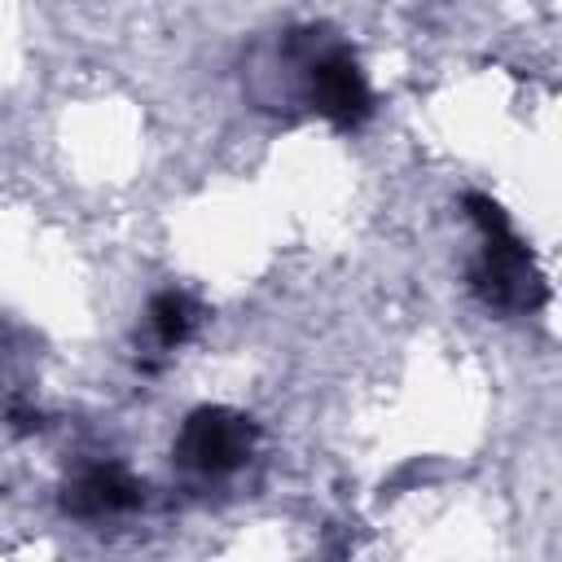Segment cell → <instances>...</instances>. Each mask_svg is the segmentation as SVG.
Here are the masks:
<instances>
[{
    "label": "cell",
    "mask_w": 562,
    "mask_h": 562,
    "mask_svg": "<svg viewBox=\"0 0 562 562\" xmlns=\"http://www.w3.org/2000/svg\"><path fill=\"white\" fill-rule=\"evenodd\" d=\"M465 211L483 233L479 259L470 263V290L496 312H536L544 303V277L531 259V246L487 193H465Z\"/></svg>",
    "instance_id": "obj_1"
},
{
    "label": "cell",
    "mask_w": 562,
    "mask_h": 562,
    "mask_svg": "<svg viewBox=\"0 0 562 562\" xmlns=\"http://www.w3.org/2000/svg\"><path fill=\"white\" fill-rule=\"evenodd\" d=\"M259 443V422L228 404H202L184 417L176 435V465L202 479H224L250 461Z\"/></svg>",
    "instance_id": "obj_2"
},
{
    "label": "cell",
    "mask_w": 562,
    "mask_h": 562,
    "mask_svg": "<svg viewBox=\"0 0 562 562\" xmlns=\"http://www.w3.org/2000/svg\"><path fill=\"white\" fill-rule=\"evenodd\" d=\"M303 83H307V101L321 119H329L334 127H360L373 114V92L369 79L356 61V53L347 44H325L312 48L303 57Z\"/></svg>",
    "instance_id": "obj_3"
},
{
    "label": "cell",
    "mask_w": 562,
    "mask_h": 562,
    "mask_svg": "<svg viewBox=\"0 0 562 562\" xmlns=\"http://www.w3.org/2000/svg\"><path fill=\"white\" fill-rule=\"evenodd\" d=\"M145 505V483L119 461H92L61 487V509L70 518H114Z\"/></svg>",
    "instance_id": "obj_4"
},
{
    "label": "cell",
    "mask_w": 562,
    "mask_h": 562,
    "mask_svg": "<svg viewBox=\"0 0 562 562\" xmlns=\"http://www.w3.org/2000/svg\"><path fill=\"white\" fill-rule=\"evenodd\" d=\"M145 316H149L154 342H158L162 351H171V347H180V342L193 334V325H198V303H193L184 290H158V294L149 299Z\"/></svg>",
    "instance_id": "obj_5"
}]
</instances>
